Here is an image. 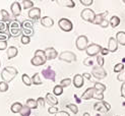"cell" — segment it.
<instances>
[{"label":"cell","instance_id":"obj_51","mask_svg":"<svg viewBox=\"0 0 125 116\" xmlns=\"http://www.w3.org/2000/svg\"><path fill=\"white\" fill-rule=\"evenodd\" d=\"M55 116H70V115L66 111H59V112H57L55 114Z\"/></svg>","mask_w":125,"mask_h":116},{"label":"cell","instance_id":"obj_57","mask_svg":"<svg viewBox=\"0 0 125 116\" xmlns=\"http://www.w3.org/2000/svg\"><path fill=\"white\" fill-rule=\"evenodd\" d=\"M0 66H1V61H0Z\"/></svg>","mask_w":125,"mask_h":116},{"label":"cell","instance_id":"obj_45","mask_svg":"<svg viewBox=\"0 0 125 116\" xmlns=\"http://www.w3.org/2000/svg\"><path fill=\"white\" fill-rule=\"evenodd\" d=\"M48 112H49V114H56L57 112H59V110H58V108H57V106H54V107H49V109H48Z\"/></svg>","mask_w":125,"mask_h":116},{"label":"cell","instance_id":"obj_15","mask_svg":"<svg viewBox=\"0 0 125 116\" xmlns=\"http://www.w3.org/2000/svg\"><path fill=\"white\" fill-rule=\"evenodd\" d=\"M21 8H22V6L21 5V3L18 2V1H14L13 3H12L10 5V10H11V13L13 14L14 16H18L21 14Z\"/></svg>","mask_w":125,"mask_h":116},{"label":"cell","instance_id":"obj_36","mask_svg":"<svg viewBox=\"0 0 125 116\" xmlns=\"http://www.w3.org/2000/svg\"><path fill=\"white\" fill-rule=\"evenodd\" d=\"M0 14H1V16H2V21H10V17H9V13L5 9H1V10H0Z\"/></svg>","mask_w":125,"mask_h":116},{"label":"cell","instance_id":"obj_27","mask_svg":"<svg viewBox=\"0 0 125 116\" xmlns=\"http://www.w3.org/2000/svg\"><path fill=\"white\" fill-rule=\"evenodd\" d=\"M26 106H28L30 109H36V108H38V102H37V100L35 99H28L27 100V103L24 104Z\"/></svg>","mask_w":125,"mask_h":116},{"label":"cell","instance_id":"obj_25","mask_svg":"<svg viewBox=\"0 0 125 116\" xmlns=\"http://www.w3.org/2000/svg\"><path fill=\"white\" fill-rule=\"evenodd\" d=\"M116 40L118 44L125 46V32H118L116 34Z\"/></svg>","mask_w":125,"mask_h":116},{"label":"cell","instance_id":"obj_47","mask_svg":"<svg viewBox=\"0 0 125 116\" xmlns=\"http://www.w3.org/2000/svg\"><path fill=\"white\" fill-rule=\"evenodd\" d=\"M37 102H38V105L40 106V107H44V106H45V103H46V100L45 99H44V98H38V99H37Z\"/></svg>","mask_w":125,"mask_h":116},{"label":"cell","instance_id":"obj_49","mask_svg":"<svg viewBox=\"0 0 125 116\" xmlns=\"http://www.w3.org/2000/svg\"><path fill=\"white\" fill-rule=\"evenodd\" d=\"M93 0H80V3L84 6H91L93 4Z\"/></svg>","mask_w":125,"mask_h":116},{"label":"cell","instance_id":"obj_30","mask_svg":"<svg viewBox=\"0 0 125 116\" xmlns=\"http://www.w3.org/2000/svg\"><path fill=\"white\" fill-rule=\"evenodd\" d=\"M21 81H22V83L24 84V85H27V87H30V85H32V84H33V82H32V77H30L28 74H22V76H21Z\"/></svg>","mask_w":125,"mask_h":116},{"label":"cell","instance_id":"obj_46","mask_svg":"<svg viewBox=\"0 0 125 116\" xmlns=\"http://www.w3.org/2000/svg\"><path fill=\"white\" fill-rule=\"evenodd\" d=\"M7 41H0V51H3L7 49Z\"/></svg>","mask_w":125,"mask_h":116},{"label":"cell","instance_id":"obj_29","mask_svg":"<svg viewBox=\"0 0 125 116\" xmlns=\"http://www.w3.org/2000/svg\"><path fill=\"white\" fill-rule=\"evenodd\" d=\"M21 28L22 29H34V21L31 20H26L21 21Z\"/></svg>","mask_w":125,"mask_h":116},{"label":"cell","instance_id":"obj_28","mask_svg":"<svg viewBox=\"0 0 125 116\" xmlns=\"http://www.w3.org/2000/svg\"><path fill=\"white\" fill-rule=\"evenodd\" d=\"M32 82H33V84H36V85H39V84H43L42 79H41V74H40L39 72L35 73V74L33 75Z\"/></svg>","mask_w":125,"mask_h":116},{"label":"cell","instance_id":"obj_31","mask_svg":"<svg viewBox=\"0 0 125 116\" xmlns=\"http://www.w3.org/2000/svg\"><path fill=\"white\" fill-rule=\"evenodd\" d=\"M63 87H61L60 84H57V85H55L54 89H53V94L57 97V96H60L63 94Z\"/></svg>","mask_w":125,"mask_h":116},{"label":"cell","instance_id":"obj_48","mask_svg":"<svg viewBox=\"0 0 125 116\" xmlns=\"http://www.w3.org/2000/svg\"><path fill=\"white\" fill-rule=\"evenodd\" d=\"M83 64H84L85 66H92V65L94 64V61H93L92 59H90V57H87V58H85V59L83 60Z\"/></svg>","mask_w":125,"mask_h":116},{"label":"cell","instance_id":"obj_4","mask_svg":"<svg viewBox=\"0 0 125 116\" xmlns=\"http://www.w3.org/2000/svg\"><path fill=\"white\" fill-rule=\"evenodd\" d=\"M58 58L61 61H64L66 63H71V62L76 61V55L71 51H63L62 53L59 54Z\"/></svg>","mask_w":125,"mask_h":116},{"label":"cell","instance_id":"obj_6","mask_svg":"<svg viewBox=\"0 0 125 116\" xmlns=\"http://www.w3.org/2000/svg\"><path fill=\"white\" fill-rule=\"evenodd\" d=\"M75 45L79 51H85L87 46H89V39H87V37L84 35L78 36L75 41Z\"/></svg>","mask_w":125,"mask_h":116},{"label":"cell","instance_id":"obj_33","mask_svg":"<svg viewBox=\"0 0 125 116\" xmlns=\"http://www.w3.org/2000/svg\"><path fill=\"white\" fill-rule=\"evenodd\" d=\"M94 88H95L96 91L98 92H101V93H104V92L106 91V85L101 84V83H95V85H94Z\"/></svg>","mask_w":125,"mask_h":116},{"label":"cell","instance_id":"obj_37","mask_svg":"<svg viewBox=\"0 0 125 116\" xmlns=\"http://www.w3.org/2000/svg\"><path fill=\"white\" fill-rule=\"evenodd\" d=\"M22 36H28V37H32L34 35V29H21Z\"/></svg>","mask_w":125,"mask_h":116},{"label":"cell","instance_id":"obj_59","mask_svg":"<svg viewBox=\"0 0 125 116\" xmlns=\"http://www.w3.org/2000/svg\"><path fill=\"white\" fill-rule=\"evenodd\" d=\"M124 75H125V72H124Z\"/></svg>","mask_w":125,"mask_h":116},{"label":"cell","instance_id":"obj_58","mask_svg":"<svg viewBox=\"0 0 125 116\" xmlns=\"http://www.w3.org/2000/svg\"><path fill=\"white\" fill-rule=\"evenodd\" d=\"M123 2H124V3H125V0H124V1H123Z\"/></svg>","mask_w":125,"mask_h":116},{"label":"cell","instance_id":"obj_34","mask_svg":"<svg viewBox=\"0 0 125 116\" xmlns=\"http://www.w3.org/2000/svg\"><path fill=\"white\" fill-rule=\"evenodd\" d=\"M32 109H30L28 106H26V105H23V107H22V109H21V116H31V113H32V111H31Z\"/></svg>","mask_w":125,"mask_h":116},{"label":"cell","instance_id":"obj_44","mask_svg":"<svg viewBox=\"0 0 125 116\" xmlns=\"http://www.w3.org/2000/svg\"><path fill=\"white\" fill-rule=\"evenodd\" d=\"M10 34L9 33H4V34H0V41H7L10 38Z\"/></svg>","mask_w":125,"mask_h":116},{"label":"cell","instance_id":"obj_11","mask_svg":"<svg viewBox=\"0 0 125 116\" xmlns=\"http://www.w3.org/2000/svg\"><path fill=\"white\" fill-rule=\"evenodd\" d=\"M41 74L43 75L44 78L50 79V81H52V82H55V79H56V72L53 69L50 68V67H48L46 69H43Z\"/></svg>","mask_w":125,"mask_h":116},{"label":"cell","instance_id":"obj_32","mask_svg":"<svg viewBox=\"0 0 125 116\" xmlns=\"http://www.w3.org/2000/svg\"><path fill=\"white\" fill-rule=\"evenodd\" d=\"M21 5H22V8L23 9H32L33 6H34V2L31 1V0H23L21 2Z\"/></svg>","mask_w":125,"mask_h":116},{"label":"cell","instance_id":"obj_22","mask_svg":"<svg viewBox=\"0 0 125 116\" xmlns=\"http://www.w3.org/2000/svg\"><path fill=\"white\" fill-rule=\"evenodd\" d=\"M22 107H23V105H22L21 103H20V102H15V103H13V104L11 105L10 110H11V112H12V113H14V114H16V113H21Z\"/></svg>","mask_w":125,"mask_h":116},{"label":"cell","instance_id":"obj_38","mask_svg":"<svg viewBox=\"0 0 125 116\" xmlns=\"http://www.w3.org/2000/svg\"><path fill=\"white\" fill-rule=\"evenodd\" d=\"M68 109L70 110V111H72V113L73 114H77L78 113V108H77V106L75 105V104H73V103H71V104H68V105L66 106Z\"/></svg>","mask_w":125,"mask_h":116},{"label":"cell","instance_id":"obj_35","mask_svg":"<svg viewBox=\"0 0 125 116\" xmlns=\"http://www.w3.org/2000/svg\"><path fill=\"white\" fill-rule=\"evenodd\" d=\"M71 83H72L71 78L66 77V78H63L60 82V85H61V87H63V88H67V87H69V85L71 84Z\"/></svg>","mask_w":125,"mask_h":116},{"label":"cell","instance_id":"obj_52","mask_svg":"<svg viewBox=\"0 0 125 116\" xmlns=\"http://www.w3.org/2000/svg\"><path fill=\"white\" fill-rule=\"evenodd\" d=\"M117 79L119 82H125V75H124V73H119V74H118V76H117Z\"/></svg>","mask_w":125,"mask_h":116},{"label":"cell","instance_id":"obj_12","mask_svg":"<svg viewBox=\"0 0 125 116\" xmlns=\"http://www.w3.org/2000/svg\"><path fill=\"white\" fill-rule=\"evenodd\" d=\"M29 17L31 21H36L38 20H41V9L39 7H33L29 11Z\"/></svg>","mask_w":125,"mask_h":116},{"label":"cell","instance_id":"obj_26","mask_svg":"<svg viewBox=\"0 0 125 116\" xmlns=\"http://www.w3.org/2000/svg\"><path fill=\"white\" fill-rule=\"evenodd\" d=\"M120 18L118 17V16H116V15H114V16H112L111 18H110V21H109V22H110V26L112 27V28H117L118 26L120 24Z\"/></svg>","mask_w":125,"mask_h":116},{"label":"cell","instance_id":"obj_1","mask_svg":"<svg viewBox=\"0 0 125 116\" xmlns=\"http://www.w3.org/2000/svg\"><path fill=\"white\" fill-rule=\"evenodd\" d=\"M17 69L13 66H6L3 68V70L1 71V78H2V82L5 83H10L11 81H13L15 78V76L17 75Z\"/></svg>","mask_w":125,"mask_h":116},{"label":"cell","instance_id":"obj_41","mask_svg":"<svg viewBox=\"0 0 125 116\" xmlns=\"http://www.w3.org/2000/svg\"><path fill=\"white\" fill-rule=\"evenodd\" d=\"M123 69H124V64H123V63H117V64L114 66V71L117 72V73L122 72Z\"/></svg>","mask_w":125,"mask_h":116},{"label":"cell","instance_id":"obj_54","mask_svg":"<svg viewBox=\"0 0 125 116\" xmlns=\"http://www.w3.org/2000/svg\"><path fill=\"white\" fill-rule=\"evenodd\" d=\"M121 97H123L125 99V82L122 83V85H121Z\"/></svg>","mask_w":125,"mask_h":116},{"label":"cell","instance_id":"obj_3","mask_svg":"<svg viewBox=\"0 0 125 116\" xmlns=\"http://www.w3.org/2000/svg\"><path fill=\"white\" fill-rule=\"evenodd\" d=\"M21 21H11L10 23H9V30H8V32L10 34L11 37H14V38H16V37L18 36H21L22 34L21 32Z\"/></svg>","mask_w":125,"mask_h":116},{"label":"cell","instance_id":"obj_60","mask_svg":"<svg viewBox=\"0 0 125 116\" xmlns=\"http://www.w3.org/2000/svg\"><path fill=\"white\" fill-rule=\"evenodd\" d=\"M117 116H118V115H117Z\"/></svg>","mask_w":125,"mask_h":116},{"label":"cell","instance_id":"obj_7","mask_svg":"<svg viewBox=\"0 0 125 116\" xmlns=\"http://www.w3.org/2000/svg\"><path fill=\"white\" fill-rule=\"evenodd\" d=\"M102 46H100L98 44H90L87 46L86 50H85V53L87 54V56L89 57H93V56H98V54L101 53L102 51Z\"/></svg>","mask_w":125,"mask_h":116},{"label":"cell","instance_id":"obj_13","mask_svg":"<svg viewBox=\"0 0 125 116\" xmlns=\"http://www.w3.org/2000/svg\"><path fill=\"white\" fill-rule=\"evenodd\" d=\"M45 100H46V103H48L50 107H54V106H57L58 105V99L54 94H51V93H47L46 96H45Z\"/></svg>","mask_w":125,"mask_h":116},{"label":"cell","instance_id":"obj_18","mask_svg":"<svg viewBox=\"0 0 125 116\" xmlns=\"http://www.w3.org/2000/svg\"><path fill=\"white\" fill-rule=\"evenodd\" d=\"M83 76L82 74H75L73 76V85L75 87L76 89H79V88H82L83 85Z\"/></svg>","mask_w":125,"mask_h":116},{"label":"cell","instance_id":"obj_10","mask_svg":"<svg viewBox=\"0 0 125 116\" xmlns=\"http://www.w3.org/2000/svg\"><path fill=\"white\" fill-rule=\"evenodd\" d=\"M92 75L95 76L98 79H104L107 76V71H106L103 67H100V66H94L93 67V70H92Z\"/></svg>","mask_w":125,"mask_h":116},{"label":"cell","instance_id":"obj_42","mask_svg":"<svg viewBox=\"0 0 125 116\" xmlns=\"http://www.w3.org/2000/svg\"><path fill=\"white\" fill-rule=\"evenodd\" d=\"M21 44H23V45H28V44H30V42H31V37H28V36H21Z\"/></svg>","mask_w":125,"mask_h":116},{"label":"cell","instance_id":"obj_24","mask_svg":"<svg viewBox=\"0 0 125 116\" xmlns=\"http://www.w3.org/2000/svg\"><path fill=\"white\" fill-rule=\"evenodd\" d=\"M108 14V11H106V12H102V13H99L96 15V18H95V21H94V23L95 24H101V22L106 18V16H107Z\"/></svg>","mask_w":125,"mask_h":116},{"label":"cell","instance_id":"obj_16","mask_svg":"<svg viewBox=\"0 0 125 116\" xmlns=\"http://www.w3.org/2000/svg\"><path fill=\"white\" fill-rule=\"evenodd\" d=\"M95 88L92 87V88H87L84 92L83 94L82 95V99L83 100H91V99H94V95H95Z\"/></svg>","mask_w":125,"mask_h":116},{"label":"cell","instance_id":"obj_55","mask_svg":"<svg viewBox=\"0 0 125 116\" xmlns=\"http://www.w3.org/2000/svg\"><path fill=\"white\" fill-rule=\"evenodd\" d=\"M83 78H86V79H89V81H91V79H92V74H91V73H89V72H84L83 74Z\"/></svg>","mask_w":125,"mask_h":116},{"label":"cell","instance_id":"obj_23","mask_svg":"<svg viewBox=\"0 0 125 116\" xmlns=\"http://www.w3.org/2000/svg\"><path fill=\"white\" fill-rule=\"evenodd\" d=\"M9 23L10 21H0V34H4V33H9Z\"/></svg>","mask_w":125,"mask_h":116},{"label":"cell","instance_id":"obj_39","mask_svg":"<svg viewBox=\"0 0 125 116\" xmlns=\"http://www.w3.org/2000/svg\"><path fill=\"white\" fill-rule=\"evenodd\" d=\"M8 84L5 82H0V92L1 93H5V92L8 91Z\"/></svg>","mask_w":125,"mask_h":116},{"label":"cell","instance_id":"obj_50","mask_svg":"<svg viewBox=\"0 0 125 116\" xmlns=\"http://www.w3.org/2000/svg\"><path fill=\"white\" fill-rule=\"evenodd\" d=\"M109 24H110L109 21H108V20H106V18H105V20L101 22V24H100V26H101L102 28H108V27H109Z\"/></svg>","mask_w":125,"mask_h":116},{"label":"cell","instance_id":"obj_9","mask_svg":"<svg viewBox=\"0 0 125 116\" xmlns=\"http://www.w3.org/2000/svg\"><path fill=\"white\" fill-rule=\"evenodd\" d=\"M94 109L101 113H106V112L110 111L111 106H110V104L106 101H98L95 104V106H94Z\"/></svg>","mask_w":125,"mask_h":116},{"label":"cell","instance_id":"obj_19","mask_svg":"<svg viewBox=\"0 0 125 116\" xmlns=\"http://www.w3.org/2000/svg\"><path fill=\"white\" fill-rule=\"evenodd\" d=\"M56 3L62 6V7H68V8L75 7V2L72 1V0H57Z\"/></svg>","mask_w":125,"mask_h":116},{"label":"cell","instance_id":"obj_2","mask_svg":"<svg viewBox=\"0 0 125 116\" xmlns=\"http://www.w3.org/2000/svg\"><path fill=\"white\" fill-rule=\"evenodd\" d=\"M47 61V57H46V54L44 50H37L35 52V56L31 59V63L34 66H41L44 65Z\"/></svg>","mask_w":125,"mask_h":116},{"label":"cell","instance_id":"obj_20","mask_svg":"<svg viewBox=\"0 0 125 116\" xmlns=\"http://www.w3.org/2000/svg\"><path fill=\"white\" fill-rule=\"evenodd\" d=\"M41 24L45 28H51L54 24V21L50 16H43L41 18Z\"/></svg>","mask_w":125,"mask_h":116},{"label":"cell","instance_id":"obj_17","mask_svg":"<svg viewBox=\"0 0 125 116\" xmlns=\"http://www.w3.org/2000/svg\"><path fill=\"white\" fill-rule=\"evenodd\" d=\"M108 50L109 52H116L117 49H118V42L116 40V38H113V37H111L109 39V42H108Z\"/></svg>","mask_w":125,"mask_h":116},{"label":"cell","instance_id":"obj_8","mask_svg":"<svg viewBox=\"0 0 125 116\" xmlns=\"http://www.w3.org/2000/svg\"><path fill=\"white\" fill-rule=\"evenodd\" d=\"M58 26L63 32H70L73 30V23L68 18H60L58 21Z\"/></svg>","mask_w":125,"mask_h":116},{"label":"cell","instance_id":"obj_5","mask_svg":"<svg viewBox=\"0 0 125 116\" xmlns=\"http://www.w3.org/2000/svg\"><path fill=\"white\" fill-rule=\"evenodd\" d=\"M96 15L97 14L94 12V10H92L90 8H84L82 12H80V16H82L83 20L87 21V22H91V23H94Z\"/></svg>","mask_w":125,"mask_h":116},{"label":"cell","instance_id":"obj_43","mask_svg":"<svg viewBox=\"0 0 125 116\" xmlns=\"http://www.w3.org/2000/svg\"><path fill=\"white\" fill-rule=\"evenodd\" d=\"M97 63H98V66H100V67L104 66L105 61H104V57L102 56V55H98L97 56Z\"/></svg>","mask_w":125,"mask_h":116},{"label":"cell","instance_id":"obj_56","mask_svg":"<svg viewBox=\"0 0 125 116\" xmlns=\"http://www.w3.org/2000/svg\"><path fill=\"white\" fill-rule=\"evenodd\" d=\"M83 116H91V115H90V113L85 112V113H83Z\"/></svg>","mask_w":125,"mask_h":116},{"label":"cell","instance_id":"obj_14","mask_svg":"<svg viewBox=\"0 0 125 116\" xmlns=\"http://www.w3.org/2000/svg\"><path fill=\"white\" fill-rule=\"evenodd\" d=\"M44 51H45L47 60H53L55 58H57V56H59L58 53H57V50H56L55 48H53V47H48Z\"/></svg>","mask_w":125,"mask_h":116},{"label":"cell","instance_id":"obj_53","mask_svg":"<svg viewBox=\"0 0 125 116\" xmlns=\"http://www.w3.org/2000/svg\"><path fill=\"white\" fill-rule=\"evenodd\" d=\"M102 55V56H106V55H108L109 54V50H108V48H102V51L101 53H100Z\"/></svg>","mask_w":125,"mask_h":116},{"label":"cell","instance_id":"obj_21","mask_svg":"<svg viewBox=\"0 0 125 116\" xmlns=\"http://www.w3.org/2000/svg\"><path fill=\"white\" fill-rule=\"evenodd\" d=\"M17 54H18V49L16 47H14V46L8 47V49H7V58L8 59H12V58L16 57Z\"/></svg>","mask_w":125,"mask_h":116},{"label":"cell","instance_id":"obj_40","mask_svg":"<svg viewBox=\"0 0 125 116\" xmlns=\"http://www.w3.org/2000/svg\"><path fill=\"white\" fill-rule=\"evenodd\" d=\"M94 99H96L97 101H103L104 100V93H101V92H95V95H94Z\"/></svg>","mask_w":125,"mask_h":116}]
</instances>
